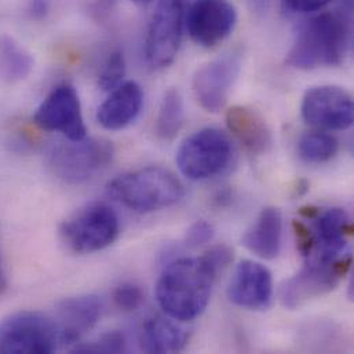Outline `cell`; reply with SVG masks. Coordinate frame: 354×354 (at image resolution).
Returning a JSON list of instances; mask_svg holds the SVG:
<instances>
[{
  "label": "cell",
  "instance_id": "obj_1",
  "mask_svg": "<svg viewBox=\"0 0 354 354\" xmlns=\"http://www.w3.org/2000/svg\"><path fill=\"white\" fill-rule=\"evenodd\" d=\"M349 12L351 7H344L341 11L322 12L306 19L295 35L287 64L302 71L341 65L352 43Z\"/></svg>",
  "mask_w": 354,
  "mask_h": 354
},
{
  "label": "cell",
  "instance_id": "obj_2",
  "mask_svg": "<svg viewBox=\"0 0 354 354\" xmlns=\"http://www.w3.org/2000/svg\"><path fill=\"white\" fill-rule=\"evenodd\" d=\"M216 277L218 272L203 255L177 259L159 277L158 302L170 319L192 322L205 310Z\"/></svg>",
  "mask_w": 354,
  "mask_h": 354
},
{
  "label": "cell",
  "instance_id": "obj_3",
  "mask_svg": "<svg viewBox=\"0 0 354 354\" xmlns=\"http://www.w3.org/2000/svg\"><path fill=\"white\" fill-rule=\"evenodd\" d=\"M108 194L130 211L148 214L177 204L185 189L170 170L145 167L115 178L108 185Z\"/></svg>",
  "mask_w": 354,
  "mask_h": 354
},
{
  "label": "cell",
  "instance_id": "obj_4",
  "mask_svg": "<svg viewBox=\"0 0 354 354\" xmlns=\"http://www.w3.org/2000/svg\"><path fill=\"white\" fill-rule=\"evenodd\" d=\"M115 149L109 141L84 138L58 142L47 152V166L51 173L66 183H83L109 167Z\"/></svg>",
  "mask_w": 354,
  "mask_h": 354
},
{
  "label": "cell",
  "instance_id": "obj_5",
  "mask_svg": "<svg viewBox=\"0 0 354 354\" xmlns=\"http://www.w3.org/2000/svg\"><path fill=\"white\" fill-rule=\"evenodd\" d=\"M119 216L105 203H93L79 209L59 226V236L76 254H93L105 250L118 239Z\"/></svg>",
  "mask_w": 354,
  "mask_h": 354
},
{
  "label": "cell",
  "instance_id": "obj_6",
  "mask_svg": "<svg viewBox=\"0 0 354 354\" xmlns=\"http://www.w3.org/2000/svg\"><path fill=\"white\" fill-rule=\"evenodd\" d=\"M233 160L230 138L218 129H203L189 136L179 147L177 165L192 180H205L222 174Z\"/></svg>",
  "mask_w": 354,
  "mask_h": 354
},
{
  "label": "cell",
  "instance_id": "obj_7",
  "mask_svg": "<svg viewBox=\"0 0 354 354\" xmlns=\"http://www.w3.org/2000/svg\"><path fill=\"white\" fill-rule=\"evenodd\" d=\"M352 265L353 261L351 257H338L333 261L308 259L306 265L288 279L281 288L284 308L295 310L331 292L351 272Z\"/></svg>",
  "mask_w": 354,
  "mask_h": 354
},
{
  "label": "cell",
  "instance_id": "obj_8",
  "mask_svg": "<svg viewBox=\"0 0 354 354\" xmlns=\"http://www.w3.org/2000/svg\"><path fill=\"white\" fill-rule=\"evenodd\" d=\"M61 346L54 319L19 312L0 322V353H53Z\"/></svg>",
  "mask_w": 354,
  "mask_h": 354
},
{
  "label": "cell",
  "instance_id": "obj_9",
  "mask_svg": "<svg viewBox=\"0 0 354 354\" xmlns=\"http://www.w3.org/2000/svg\"><path fill=\"white\" fill-rule=\"evenodd\" d=\"M183 24L185 0H158L145 41V57L152 69H165L174 62Z\"/></svg>",
  "mask_w": 354,
  "mask_h": 354
},
{
  "label": "cell",
  "instance_id": "obj_10",
  "mask_svg": "<svg viewBox=\"0 0 354 354\" xmlns=\"http://www.w3.org/2000/svg\"><path fill=\"white\" fill-rule=\"evenodd\" d=\"M352 95L342 87L323 84L304 95L301 112L306 124L322 131H342L353 124Z\"/></svg>",
  "mask_w": 354,
  "mask_h": 354
},
{
  "label": "cell",
  "instance_id": "obj_11",
  "mask_svg": "<svg viewBox=\"0 0 354 354\" xmlns=\"http://www.w3.org/2000/svg\"><path fill=\"white\" fill-rule=\"evenodd\" d=\"M37 127L62 134L66 140L80 141L87 137L82 104L73 86H57L37 108L35 118Z\"/></svg>",
  "mask_w": 354,
  "mask_h": 354
},
{
  "label": "cell",
  "instance_id": "obj_12",
  "mask_svg": "<svg viewBox=\"0 0 354 354\" xmlns=\"http://www.w3.org/2000/svg\"><path fill=\"white\" fill-rule=\"evenodd\" d=\"M240 69L241 54L234 51L218 57L197 69L193 77V94L197 104L205 112H219L227 102Z\"/></svg>",
  "mask_w": 354,
  "mask_h": 354
},
{
  "label": "cell",
  "instance_id": "obj_13",
  "mask_svg": "<svg viewBox=\"0 0 354 354\" xmlns=\"http://www.w3.org/2000/svg\"><path fill=\"white\" fill-rule=\"evenodd\" d=\"M185 19L190 39L201 47L212 48L232 33L237 12L229 0H194Z\"/></svg>",
  "mask_w": 354,
  "mask_h": 354
},
{
  "label": "cell",
  "instance_id": "obj_14",
  "mask_svg": "<svg viewBox=\"0 0 354 354\" xmlns=\"http://www.w3.org/2000/svg\"><path fill=\"white\" fill-rule=\"evenodd\" d=\"M227 297L239 308L263 310L273 298V279L270 270L255 261L245 259L237 265L229 283Z\"/></svg>",
  "mask_w": 354,
  "mask_h": 354
},
{
  "label": "cell",
  "instance_id": "obj_15",
  "mask_svg": "<svg viewBox=\"0 0 354 354\" xmlns=\"http://www.w3.org/2000/svg\"><path fill=\"white\" fill-rule=\"evenodd\" d=\"M104 305L97 295H79L64 299L55 310V324L62 346L77 344L102 316Z\"/></svg>",
  "mask_w": 354,
  "mask_h": 354
},
{
  "label": "cell",
  "instance_id": "obj_16",
  "mask_svg": "<svg viewBox=\"0 0 354 354\" xmlns=\"http://www.w3.org/2000/svg\"><path fill=\"white\" fill-rule=\"evenodd\" d=\"M313 221L316 250L309 259L333 261L341 255L348 244V237L353 234V223L344 208H328L319 212Z\"/></svg>",
  "mask_w": 354,
  "mask_h": 354
},
{
  "label": "cell",
  "instance_id": "obj_17",
  "mask_svg": "<svg viewBox=\"0 0 354 354\" xmlns=\"http://www.w3.org/2000/svg\"><path fill=\"white\" fill-rule=\"evenodd\" d=\"M144 91L137 82H124L113 88L97 112L98 123L111 131L130 126L141 113Z\"/></svg>",
  "mask_w": 354,
  "mask_h": 354
},
{
  "label": "cell",
  "instance_id": "obj_18",
  "mask_svg": "<svg viewBox=\"0 0 354 354\" xmlns=\"http://www.w3.org/2000/svg\"><path fill=\"white\" fill-rule=\"evenodd\" d=\"M226 126L232 136L252 155L269 152L272 131L265 119L254 109L236 105L226 112Z\"/></svg>",
  "mask_w": 354,
  "mask_h": 354
},
{
  "label": "cell",
  "instance_id": "obj_19",
  "mask_svg": "<svg viewBox=\"0 0 354 354\" xmlns=\"http://www.w3.org/2000/svg\"><path fill=\"white\" fill-rule=\"evenodd\" d=\"M283 215L276 207L263 208L244 234V247L262 259H274L281 250Z\"/></svg>",
  "mask_w": 354,
  "mask_h": 354
},
{
  "label": "cell",
  "instance_id": "obj_20",
  "mask_svg": "<svg viewBox=\"0 0 354 354\" xmlns=\"http://www.w3.org/2000/svg\"><path fill=\"white\" fill-rule=\"evenodd\" d=\"M187 341V330L178 326L174 319H149L140 331V346L147 353H177L186 346Z\"/></svg>",
  "mask_w": 354,
  "mask_h": 354
},
{
  "label": "cell",
  "instance_id": "obj_21",
  "mask_svg": "<svg viewBox=\"0 0 354 354\" xmlns=\"http://www.w3.org/2000/svg\"><path fill=\"white\" fill-rule=\"evenodd\" d=\"M185 108L183 98L177 88H170L160 104L156 119V134L165 141H171L178 136L183 126Z\"/></svg>",
  "mask_w": 354,
  "mask_h": 354
},
{
  "label": "cell",
  "instance_id": "obj_22",
  "mask_svg": "<svg viewBox=\"0 0 354 354\" xmlns=\"http://www.w3.org/2000/svg\"><path fill=\"white\" fill-rule=\"evenodd\" d=\"M0 62L4 76L11 82L28 77L33 69L32 55L10 36L0 37Z\"/></svg>",
  "mask_w": 354,
  "mask_h": 354
},
{
  "label": "cell",
  "instance_id": "obj_23",
  "mask_svg": "<svg viewBox=\"0 0 354 354\" xmlns=\"http://www.w3.org/2000/svg\"><path fill=\"white\" fill-rule=\"evenodd\" d=\"M338 151V140L326 131L308 133L298 142V155L309 165L327 163L337 156Z\"/></svg>",
  "mask_w": 354,
  "mask_h": 354
},
{
  "label": "cell",
  "instance_id": "obj_24",
  "mask_svg": "<svg viewBox=\"0 0 354 354\" xmlns=\"http://www.w3.org/2000/svg\"><path fill=\"white\" fill-rule=\"evenodd\" d=\"M126 75V59L122 51H113L108 55L98 76V86L102 91H112L122 84Z\"/></svg>",
  "mask_w": 354,
  "mask_h": 354
},
{
  "label": "cell",
  "instance_id": "obj_25",
  "mask_svg": "<svg viewBox=\"0 0 354 354\" xmlns=\"http://www.w3.org/2000/svg\"><path fill=\"white\" fill-rule=\"evenodd\" d=\"M129 351L127 339L123 333L113 331L108 333L95 342L88 345H82L75 349L79 353H126Z\"/></svg>",
  "mask_w": 354,
  "mask_h": 354
},
{
  "label": "cell",
  "instance_id": "obj_26",
  "mask_svg": "<svg viewBox=\"0 0 354 354\" xmlns=\"http://www.w3.org/2000/svg\"><path fill=\"white\" fill-rule=\"evenodd\" d=\"M113 304L122 312H136L144 304V292L137 284L123 283L113 291Z\"/></svg>",
  "mask_w": 354,
  "mask_h": 354
},
{
  "label": "cell",
  "instance_id": "obj_27",
  "mask_svg": "<svg viewBox=\"0 0 354 354\" xmlns=\"http://www.w3.org/2000/svg\"><path fill=\"white\" fill-rule=\"evenodd\" d=\"M214 234H215V229L209 222L204 219L196 221L186 230L185 244L189 248H198L208 244L214 239Z\"/></svg>",
  "mask_w": 354,
  "mask_h": 354
},
{
  "label": "cell",
  "instance_id": "obj_28",
  "mask_svg": "<svg viewBox=\"0 0 354 354\" xmlns=\"http://www.w3.org/2000/svg\"><path fill=\"white\" fill-rule=\"evenodd\" d=\"M292 230L295 234L297 247H298L299 254L304 258L309 259L316 250V237H315L312 227H309L305 222L295 219L292 222Z\"/></svg>",
  "mask_w": 354,
  "mask_h": 354
},
{
  "label": "cell",
  "instance_id": "obj_29",
  "mask_svg": "<svg viewBox=\"0 0 354 354\" xmlns=\"http://www.w3.org/2000/svg\"><path fill=\"white\" fill-rule=\"evenodd\" d=\"M203 257L219 273L225 268H227L230 265V262L233 261V251L230 247H227L225 244H219V245H214L209 250H207L203 254Z\"/></svg>",
  "mask_w": 354,
  "mask_h": 354
},
{
  "label": "cell",
  "instance_id": "obj_30",
  "mask_svg": "<svg viewBox=\"0 0 354 354\" xmlns=\"http://www.w3.org/2000/svg\"><path fill=\"white\" fill-rule=\"evenodd\" d=\"M331 0H281L284 10L292 14H310L323 10Z\"/></svg>",
  "mask_w": 354,
  "mask_h": 354
},
{
  "label": "cell",
  "instance_id": "obj_31",
  "mask_svg": "<svg viewBox=\"0 0 354 354\" xmlns=\"http://www.w3.org/2000/svg\"><path fill=\"white\" fill-rule=\"evenodd\" d=\"M50 3L48 0H29L28 12L33 19H43L48 14Z\"/></svg>",
  "mask_w": 354,
  "mask_h": 354
},
{
  "label": "cell",
  "instance_id": "obj_32",
  "mask_svg": "<svg viewBox=\"0 0 354 354\" xmlns=\"http://www.w3.org/2000/svg\"><path fill=\"white\" fill-rule=\"evenodd\" d=\"M116 4V0H94L91 4V14L97 19L105 18Z\"/></svg>",
  "mask_w": 354,
  "mask_h": 354
},
{
  "label": "cell",
  "instance_id": "obj_33",
  "mask_svg": "<svg viewBox=\"0 0 354 354\" xmlns=\"http://www.w3.org/2000/svg\"><path fill=\"white\" fill-rule=\"evenodd\" d=\"M247 4L250 6V8L255 12H266L272 4V0H245Z\"/></svg>",
  "mask_w": 354,
  "mask_h": 354
},
{
  "label": "cell",
  "instance_id": "obj_34",
  "mask_svg": "<svg viewBox=\"0 0 354 354\" xmlns=\"http://www.w3.org/2000/svg\"><path fill=\"white\" fill-rule=\"evenodd\" d=\"M6 286H7V281H6V276H4L3 265H1V261H0V294L6 290Z\"/></svg>",
  "mask_w": 354,
  "mask_h": 354
},
{
  "label": "cell",
  "instance_id": "obj_35",
  "mask_svg": "<svg viewBox=\"0 0 354 354\" xmlns=\"http://www.w3.org/2000/svg\"><path fill=\"white\" fill-rule=\"evenodd\" d=\"M131 1H134V3H137V4H148V3H151L152 0H131Z\"/></svg>",
  "mask_w": 354,
  "mask_h": 354
}]
</instances>
